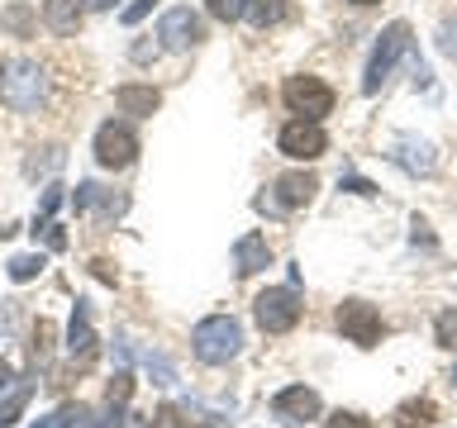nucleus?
Here are the masks:
<instances>
[{
    "label": "nucleus",
    "mask_w": 457,
    "mask_h": 428,
    "mask_svg": "<svg viewBox=\"0 0 457 428\" xmlns=\"http://www.w3.org/2000/svg\"><path fill=\"white\" fill-rule=\"evenodd\" d=\"M53 77L38 57H0V105L14 114H38L48 105Z\"/></svg>",
    "instance_id": "obj_1"
},
{
    "label": "nucleus",
    "mask_w": 457,
    "mask_h": 428,
    "mask_svg": "<svg viewBox=\"0 0 457 428\" xmlns=\"http://www.w3.org/2000/svg\"><path fill=\"white\" fill-rule=\"evenodd\" d=\"M191 348H195L200 362L224 366V362H234L238 348H243V328H238V319H228V314H210V319L195 324Z\"/></svg>",
    "instance_id": "obj_2"
},
{
    "label": "nucleus",
    "mask_w": 457,
    "mask_h": 428,
    "mask_svg": "<svg viewBox=\"0 0 457 428\" xmlns=\"http://www.w3.org/2000/svg\"><path fill=\"white\" fill-rule=\"evenodd\" d=\"M405 53H410V24H405V20L386 24V29H381V38H377V48H371V62H367L362 91H367V95H377V91H381V81L391 77V67H395Z\"/></svg>",
    "instance_id": "obj_3"
},
{
    "label": "nucleus",
    "mask_w": 457,
    "mask_h": 428,
    "mask_svg": "<svg viewBox=\"0 0 457 428\" xmlns=\"http://www.w3.org/2000/svg\"><path fill=\"white\" fill-rule=\"evenodd\" d=\"M300 295L295 285H271V291H262L253 300V314L257 324H262V333H291V328L300 324Z\"/></svg>",
    "instance_id": "obj_4"
},
{
    "label": "nucleus",
    "mask_w": 457,
    "mask_h": 428,
    "mask_svg": "<svg viewBox=\"0 0 457 428\" xmlns=\"http://www.w3.org/2000/svg\"><path fill=\"white\" fill-rule=\"evenodd\" d=\"M134 157H138V134H134V124L110 119V124L96 128V162H100V167L124 171L129 162H134Z\"/></svg>",
    "instance_id": "obj_5"
},
{
    "label": "nucleus",
    "mask_w": 457,
    "mask_h": 428,
    "mask_svg": "<svg viewBox=\"0 0 457 428\" xmlns=\"http://www.w3.org/2000/svg\"><path fill=\"white\" fill-rule=\"evenodd\" d=\"M286 105H291L295 119H324L328 110H334V91L320 81V77H291L281 86Z\"/></svg>",
    "instance_id": "obj_6"
},
{
    "label": "nucleus",
    "mask_w": 457,
    "mask_h": 428,
    "mask_svg": "<svg viewBox=\"0 0 457 428\" xmlns=\"http://www.w3.org/2000/svg\"><path fill=\"white\" fill-rule=\"evenodd\" d=\"M334 319L343 328V338L357 342V348H377L381 342V309L367 305V300H343Z\"/></svg>",
    "instance_id": "obj_7"
},
{
    "label": "nucleus",
    "mask_w": 457,
    "mask_h": 428,
    "mask_svg": "<svg viewBox=\"0 0 457 428\" xmlns=\"http://www.w3.org/2000/svg\"><path fill=\"white\" fill-rule=\"evenodd\" d=\"M277 143H281L286 157H295V162H314V157L328 152V134H324L320 119H291L281 128Z\"/></svg>",
    "instance_id": "obj_8"
},
{
    "label": "nucleus",
    "mask_w": 457,
    "mask_h": 428,
    "mask_svg": "<svg viewBox=\"0 0 457 428\" xmlns=\"http://www.w3.org/2000/svg\"><path fill=\"white\" fill-rule=\"evenodd\" d=\"M157 38H162V48L186 53V48H195V43L205 38V24H200V14H195V10L177 5V10H167V14H162V24H157Z\"/></svg>",
    "instance_id": "obj_9"
},
{
    "label": "nucleus",
    "mask_w": 457,
    "mask_h": 428,
    "mask_svg": "<svg viewBox=\"0 0 457 428\" xmlns=\"http://www.w3.org/2000/svg\"><path fill=\"white\" fill-rule=\"evenodd\" d=\"M96 352H100V338L91 328V309H86V300H77V314H71V328H67V357L77 371H91Z\"/></svg>",
    "instance_id": "obj_10"
},
{
    "label": "nucleus",
    "mask_w": 457,
    "mask_h": 428,
    "mask_svg": "<svg viewBox=\"0 0 457 428\" xmlns=\"http://www.w3.org/2000/svg\"><path fill=\"white\" fill-rule=\"evenodd\" d=\"M320 395L310 391V385H286V391L271 399V414H277L281 424H305V419H320Z\"/></svg>",
    "instance_id": "obj_11"
},
{
    "label": "nucleus",
    "mask_w": 457,
    "mask_h": 428,
    "mask_svg": "<svg viewBox=\"0 0 457 428\" xmlns=\"http://www.w3.org/2000/svg\"><path fill=\"white\" fill-rule=\"evenodd\" d=\"M314 191H320V181H314L310 171H286V177H277V185H271V200H277V210H300L314 200Z\"/></svg>",
    "instance_id": "obj_12"
},
{
    "label": "nucleus",
    "mask_w": 457,
    "mask_h": 428,
    "mask_svg": "<svg viewBox=\"0 0 457 428\" xmlns=\"http://www.w3.org/2000/svg\"><path fill=\"white\" fill-rule=\"evenodd\" d=\"M71 205H77L81 214H91V210H100V214H124L129 210V195H114V191H100L96 181H81L77 185V195H71Z\"/></svg>",
    "instance_id": "obj_13"
},
{
    "label": "nucleus",
    "mask_w": 457,
    "mask_h": 428,
    "mask_svg": "<svg viewBox=\"0 0 457 428\" xmlns=\"http://www.w3.org/2000/svg\"><path fill=\"white\" fill-rule=\"evenodd\" d=\"M81 0H43V24L53 29V34H62V38H71L81 29Z\"/></svg>",
    "instance_id": "obj_14"
},
{
    "label": "nucleus",
    "mask_w": 457,
    "mask_h": 428,
    "mask_svg": "<svg viewBox=\"0 0 457 428\" xmlns=\"http://www.w3.org/2000/svg\"><path fill=\"white\" fill-rule=\"evenodd\" d=\"M267 257H271V248H267L262 234H243V238L234 243V267H238V276H253V271H262Z\"/></svg>",
    "instance_id": "obj_15"
},
{
    "label": "nucleus",
    "mask_w": 457,
    "mask_h": 428,
    "mask_svg": "<svg viewBox=\"0 0 457 428\" xmlns=\"http://www.w3.org/2000/svg\"><path fill=\"white\" fill-rule=\"evenodd\" d=\"M114 105H120L124 114H134V119H143V114H153L157 105H162V95L153 91V86H120V91H114Z\"/></svg>",
    "instance_id": "obj_16"
},
{
    "label": "nucleus",
    "mask_w": 457,
    "mask_h": 428,
    "mask_svg": "<svg viewBox=\"0 0 457 428\" xmlns=\"http://www.w3.org/2000/svg\"><path fill=\"white\" fill-rule=\"evenodd\" d=\"M53 342H57V328H53V319H38L34 328H29V366H34V371L48 366Z\"/></svg>",
    "instance_id": "obj_17"
},
{
    "label": "nucleus",
    "mask_w": 457,
    "mask_h": 428,
    "mask_svg": "<svg viewBox=\"0 0 457 428\" xmlns=\"http://www.w3.org/2000/svg\"><path fill=\"white\" fill-rule=\"evenodd\" d=\"M434 419H438L434 399H405L395 409V428H434Z\"/></svg>",
    "instance_id": "obj_18"
},
{
    "label": "nucleus",
    "mask_w": 457,
    "mask_h": 428,
    "mask_svg": "<svg viewBox=\"0 0 457 428\" xmlns=\"http://www.w3.org/2000/svg\"><path fill=\"white\" fill-rule=\"evenodd\" d=\"M281 14H286V0H243V20H248L253 29L281 24Z\"/></svg>",
    "instance_id": "obj_19"
},
{
    "label": "nucleus",
    "mask_w": 457,
    "mask_h": 428,
    "mask_svg": "<svg viewBox=\"0 0 457 428\" xmlns=\"http://www.w3.org/2000/svg\"><path fill=\"white\" fill-rule=\"evenodd\" d=\"M0 24H5L14 38H34V24H38V14L29 10L24 0H14V5H5V14H0Z\"/></svg>",
    "instance_id": "obj_20"
},
{
    "label": "nucleus",
    "mask_w": 457,
    "mask_h": 428,
    "mask_svg": "<svg viewBox=\"0 0 457 428\" xmlns=\"http://www.w3.org/2000/svg\"><path fill=\"white\" fill-rule=\"evenodd\" d=\"M395 162L405 171H434V148H428V143H400Z\"/></svg>",
    "instance_id": "obj_21"
},
{
    "label": "nucleus",
    "mask_w": 457,
    "mask_h": 428,
    "mask_svg": "<svg viewBox=\"0 0 457 428\" xmlns=\"http://www.w3.org/2000/svg\"><path fill=\"white\" fill-rule=\"evenodd\" d=\"M86 419H91V409H86V405H57L48 419H34V428H77Z\"/></svg>",
    "instance_id": "obj_22"
},
{
    "label": "nucleus",
    "mask_w": 457,
    "mask_h": 428,
    "mask_svg": "<svg viewBox=\"0 0 457 428\" xmlns=\"http://www.w3.org/2000/svg\"><path fill=\"white\" fill-rule=\"evenodd\" d=\"M29 395H34V385H14V391L5 395V399H0V428H10L14 419H20V414H24V405H29Z\"/></svg>",
    "instance_id": "obj_23"
},
{
    "label": "nucleus",
    "mask_w": 457,
    "mask_h": 428,
    "mask_svg": "<svg viewBox=\"0 0 457 428\" xmlns=\"http://www.w3.org/2000/svg\"><path fill=\"white\" fill-rule=\"evenodd\" d=\"M129 395H134V376H129V371H114V381L105 385V409H124Z\"/></svg>",
    "instance_id": "obj_24"
},
{
    "label": "nucleus",
    "mask_w": 457,
    "mask_h": 428,
    "mask_svg": "<svg viewBox=\"0 0 457 428\" xmlns=\"http://www.w3.org/2000/svg\"><path fill=\"white\" fill-rule=\"evenodd\" d=\"M43 271V257L38 252H20V257H10V281H34Z\"/></svg>",
    "instance_id": "obj_25"
},
{
    "label": "nucleus",
    "mask_w": 457,
    "mask_h": 428,
    "mask_svg": "<svg viewBox=\"0 0 457 428\" xmlns=\"http://www.w3.org/2000/svg\"><path fill=\"white\" fill-rule=\"evenodd\" d=\"M86 428H148V419H138V414H124V409H110L105 419H91Z\"/></svg>",
    "instance_id": "obj_26"
},
{
    "label": "nucleus",
    "mask_w": 457,
    "mask_h": 428,
    "mask_svg": "<svg viewBox=\"0 0 457 428\" xmlns=\"http://www.w3.org/2000/svg\"><path fill=\"white\" fill-rule=\"evenodd\" d=\"M434 338L443 342V348H457V309H443V314H438Z\"/></svg>",
    "instance_id": "obj_27"
},
{
    "label": "nucleus",
    "mask_w": 457,
    "mask_h": 428,
    "mask_svg": "<svg viewBox=\"0 0 457 428\" xmlns=\"http://www.w3.org/2000/svg\"><path fill=\"white\" fill-rule=\"evenodd\" d=\"M205 10L214 14V20H224V24L243 20V0H205Z\"/></svg>",
    "instance_id": "obj_28"
},
{
    "label": "nucleus",
    "mask_w": 457,
    "mask_h": 428,
    "mask_svg": "<svg viewBox=\"0 0 457 428\" xmlns=\"http://www.w3.org/2000/svg\"><path fill=\"white\" fill-rule=\"evenodd\" d=\"M57 205H62V185H57V181H53V185H48V191H43V200H38V224H48Z\"/></svg>",
    "instance_id": "obj_29"
},
{
    "label": "nucleus",
    "mask_w": 457,
    "mask_h": 428,
    "mask_svg": "<svg viewBox=\"0 0 457 428\" xmlns=\"http://www.w3.org/2000/svg\"><path fill=\"white\" fill-rule=\"evenodd\" d=\"M324 428H371V419H362V414H353V409H338L324 419Z\"/></svg>",
    "instance_id": "obj_30"
},
{
    "label": "nucleus",
    "mask_w": 457,
    "mask_h": 428,
    "mask_svg": "<svg viewBox=\"0 0 457 428\" xmlns=\"http://www.w3.org/2000/svg\"><path fill=\"white\" fill-rule=\"evenodd\" d=\"M438 48H443V57H453V62H457V20H448L438 29Z\"/></svg>",
    "instance_id": "obj_31"
},
{
    "label": "nucleus",
    "mask_w": 457,
    "mask_h": 428,
    "mask_svg": "<svg viewBox=\"0 0 457 428\" xmlns=\"http://www.w3.org/2000/svg\"><path fill=\"white\" fill-rule=\"evenodd\" d=\"M148 428H181V409H177V405H162V409L153 414Z\"/></svg>",
    "instance_id": "obj_32"
},
{
    "label": "nucleus",
    "mask_w": 457,
    "mask_h": 428,
    "mask_svg": "<svg viewBox=\"0 0 457 428\" xmlns=\"http://www.w3.org/2000/svg\"><path fill=\"white\" fill-rule=\"evenodd\" d=\"M34 228H43V243H48L53 252H62V248H67V234H62L57 224H34Z\"/></svg>",
    "instance_id": "obj_33"
},
{
    "label": "nucleus",
    "mask_w": 457,
    "mask_h": 428,
    "mask_svg": "<svg viewBox=\"0 0 457 428\" xmlns=\"http://www.w3.org/2000/svg\"><path fill=\"white\" fill-rule=\"evenodd\" d=\"M343 191H353V195H377V185H371L367 177H343Z\"/></svg>",
    "instance_id": "obj_34"
},
{
    "label": "nucleus",
    "mask_w": 457,
    "mask_h": 428,
    "mask_svg": "<svg viewBox=\"0 0 457 428\" xmlns=\"http://www.w3.org/2000/svg\"><path fill=\"white\" fill-rule=\"evenodd\" d=\"M10 333H14V305L0 300V338H10Z\"/></svg>",
    "instance_id": "obj_35"
},
{
    "label": "nucleus",
    "mask_w": 457,
    "mask_h": 428,
    "mask_svg": "<svg viewBox=\"0 0 457 428\" xmlns=\"http://www.w3.org/2000/svg\"><path fill=\"white\" fill-rule=\"evenodd\" d=\"M153 5H157V0H134V5L124 10V24H138V20H143V14H148Z\"/></svg>",
    "instance_id": "obj_36"
},
{
    "label": "nucleus",
    "mask_w": 457,
    "mask_h": 428,
    "mask_svg": "<svg viewBox=\"0 0 457 428\" xmlns=\"http://www.w3.org/2000/svg\"><path fill=\"white\" fill-rule=\"evenodd\" d=\"M157 48H162V43H134V62H153Z\"/></svg>",
    "instance_id": "obj_37"
},
{
    "label": "nucleus",
    "mask_w": 457,
    "mask_h": 428,
    "mask_svg": "<svg viewBox=\"0 0 457 428\" xmlns=\"http://www.w3.org/2000/svg\"><path fill=\"white\" fill-rule=\"evenodd\" d=\"M410 228H414V243H424V248H434V234H428V224H424V219H414Z\"/></svg>",
    "instance_id": "obj_38"
},
{
    "label": "nucleus",
    "mask_w": 457,
    "mask_h": 428,
    "mask_svg": "<svg viewBox=\"0 0 457 428\" xmlns=\"http://www.w3.org/2000/svg\"><path fill=\"white\" fill-rule=\"evenodd\" d=\"M10 381H14V366L5 362V357H0V391H5V385H10Z\"/></svg>",
    "instance_id": "obj_39"
},
{
    "label": "nucleus",
    "mask_w": 457,
    "mask_h": 428,
    "mask_svg": "<svg viewBox=\"0 0 457 428\" xmlns=\"http://www.w3.org/2000/svg\"><path fill=\"white\" fill-rule=\"evenodd\" d=\"M81 5H86V10H110L114 0H81Z\"/></svg>",
    "instance_id": "obj_40"
},
{
    "label": "nucleus",
    "mask_w": 457,
    "mask_h": 428,
    "mask_svg": "<svg viewBox=\"0 0 457 428\" xmlns=\"http://www.w3.org/2000/svg\"><path fill=\"white\" fill-rule=\"evenodd\" d=\"M195 428H228V424H220V419H205V424H195Z\"/></svg>",
    "instance_id": "obj_41"
},
{
    "label": "nucleus",
    "mask_w": 457,
    "mask_h": 428,
    "mask_svg": "<svg viewBox=\"0 0 457 428\" xmlns=\"http://www.w3.org/2000/svg\"><path fill=\"white\" fill-rule=\"evenodd\" d=\"M353 5H377V0H353Z\"/></svg>",
    "instance_id": "obj_42"
},
{
    "label": "nucleus",
    "mask_w": 457,
    "mask_h": 428,
    "mask_svg": "<svg viewBox=\"0 0 457 428\" xmlns=\"http://www.w3.org/2000/svg\"><path fill=\"white\" fill-rule=\"evenodd\" d=\"M453 385H457V371H453Z\"/></svg>",
    "instance_id": "obj_43"
}]
</instances>
